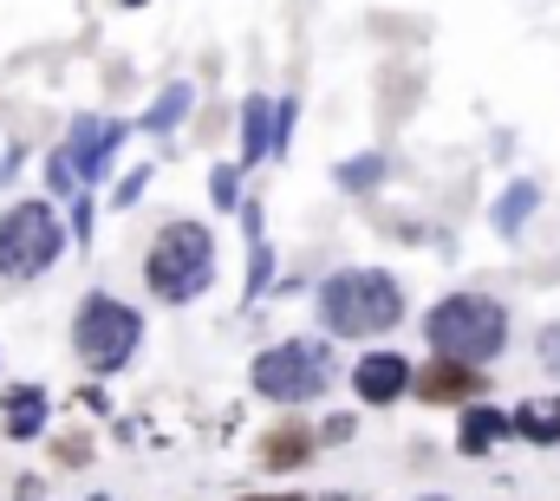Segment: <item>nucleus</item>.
Listing matches in <instances>:
<instances>
[{
    "mask_svg": "<svg viewBox=\"0 0 560 501\" xmlns=\"http://www.w3.org/2000/svg\"><path fill=\"white\" fill-rule=\"evenodd\" d=\"M255 391L275 397V404H306V397H319V391H326V352H319V346H300V339L261 352V359H255Z\"/></svg>",
    "mask_w": 560,
    "mask_h": 501,
    "instance_id": "obj_6",
    "label": "nucleus"
},
{
    "mask_svg": "<svg viewBox=\"0 0 560 501\" xmlns=\"http://www.w3.org/2000/svg\"><path fill=\"white\" fill-rule=\"evenodd\" d=\"M535 359H541V372H548V377H560V319H555V326H541Z\"/></svg>",
    "mask_w": 560,
    "mask_h": 501,
    "instance_id": "obj_18",
    "label": "nucleus"
},
{
    "mask_svg": "<svg viewBox=\"0 0 560 501\" xmlns=\"http://www.w3.org/2000/svg\"><path fill=\"white\" fill-rule=\"evenodd\" d=\"M138 339H143L138 306H125V300H112V293H85V300H79V313H72V346H79V359H85L92 372H125L131 352H138Z\"/></svg>",
    "mask_w": 560,
    "mask_h": 501,
    "instance_id": "obj_4",
    "label": "nucleus"
},
{
    "mask_svg": "<svg viewBox=\"0 0 560 501\" xmlns=\"http://www.w3.org/2000/svg\"><path fill=\"white\" fill-rule=\"evenodd\" d=\"M268 273H275V254H268V248H255V260H248V300H255V293L268 287Z\"/></svg>",
    "mask_w": 560,
    "mask_h": 501,
    "instance_id": "obj_19",
    "label": "nucleus"
},
{
    "mask_svg": "<svg viewBox=\"0 0 560 501\" xmlns=\"http://www.w3.org/2000/svg\"><path fill=\"white\" fill-rule=\"evenodd\" d=\"M143 183H150V170H138V176H125V189H118V209H131L143 196Z\"/></svg>",
    "mask_w": 560,
    "mask_h": 501,
    "instance_id": "obj_21",
    "label": "nucleus"
},
{
    "mask_svg": "<svg viewBox=\"0 0 560 501\" xmlns=\"http://www.w3.org/2000/svg\"><path fill=\"white\" fill-rule=\"evenodd\" d=\"M118 143H125V125H118V118H79V125H72V137H66V156H72V176H85V183H98Z\"/></svg>",
    "mask_w": 560,
    "mask_h": 501,
    "instance_id": "obj_8",
    "label": "nucleus"
},
{
    "mask_svg": "<svg viewBox=\"0 0 560 501\" xmlns=\"http://www.w3.org/2000/svg\"><path fill=\"white\" fill-rule=\"evenodd\" d=\"M7 436H13V443L46 436V391H39V384H13V391H7Z\"/></svg>",
    "mask_w": 560,
    "mask_h": 501,
    "instance_id": "obj_11",
    "label": "nucleus"
},
{
    "mask_svg": "<svg viewBox=\"0 0 560 501\" xmlns=\"http://www.w3.org/2000/svg\"><path fill=\"white\" fill-rule=\"evenodd\" d=\"M535 209H541V183H535V176H522V183L495 202V229H502V235H522Z\"/></svg>",
    "mask_w": 560,
    "mask_h": 501,
    "instance_id": "obj_15",
    "label": "nucleus"
},
{
    "mask_svg": "<svg viewBox=\"0 0 560 501\" xmlns=\"http://www.w3.org/2000/svg\"><path fill=\"white\" fill-rule=\"evenodd\" d=\"M183 112H189V85H163V98L150 105V118H143V125H150V130H176V125H183Z\"/></svg>",
    "mask_w": 560,
    "mask_h": 501,
    "instance_id": "obj_16",
    "label": "nucleus"
},
{
    "mask_svg": "<svg viewBox=\"0 0 560 501\" xmlns=\"http://www.w3.org/2000/svg\"><path fill=\"white\" fill-rule=\"evenodd\" d=\"M306 456H313L306 423H275V430L261 436V469H300Z\"/></svg>",
    "mask_w": 560,
    "mask_h": 501,
    "instance_id": "obj_12",
    "label": "nucleus"
},
{
    "mask_svg": "<svg viewBox=\"0 0 560 501\" xmlns=\"http://www.w3.org/2000/svg\"><path fill=\"white\" fill-rule=\"evenodd\" d=\"M352 430H359V423H352V417H332V423H326V443H346V436H352Z\"/></svg>",
    "mask_w": 560,
    "mask_h": 501,
    "instance_id": "obj_22",
    "label": "nucleus"
},
{
    "mask_svg": "<svg viewBox=\"0 0 560 501\" xmlns=\"http://www.w3.org/2000/svg\"><path fill=\"white\" fill-rule=\"evenodd\" d=\"M385 183V156H352V163H339V189H378Z\"/></svg>",
    "mask_w": 560,
    "mask_h": 501,
    "instance_id": "obj_17",
    "label": "nucleus"
},
{
    "mask_svg": "<svg viewBox=\"0 0 560 501\" xmlns=\"http://www.w3.org/2000/svg\"><path fill=\"white\" fill-rule=\"evenodd\" d=\"M215 209H235V196H242V183H235V170H215Z\"/></svg>",
    "mask_w": 560,
    "mask_h": 501,
    "instance_id": "obj_20",
    "label": "nucleus"
},
{
    "mask_svg": "<svg viewBox=\"0 0 560 501\" xmlns=\"http://www.w3.org/2000/svg\"><path fill=\"white\" fill-rule=\"evenodd\" d=\"M423 501H443V496H423Z\"/></svg>",
    "mask_w": 560,
    "mask_h": 501,
    "instance_id": "obj_23",
    "label": "nucleus"
},
{
    "mask_svg": "<svg viewBox=\"0 0 560 501\" xmlns=\"http://www.w3.org/2000/svg\"><path fill=\"white\" fill-rule=\"evenodd\" d=\"M405 319V287L385 267H346L319 287V326L339 339H372Z\"/></svg>",
    "mask_w": 560,
    "mask_h": 501,
    "instance_id": "obj_1",
    "label": "nucleus"
},
{
    "mask_svg": "<svg viewBox=\"0 0 560 501\" xmlns=\"http://www.w3.org/2000/svg\"><path fill=\"white\" fill-rule=\"evenodd\" d=\"M423 339H430V352H443V359L489 365V359H502V346H509V313H502V300H489V293H450V300H436V306L423 313Z\"/></svg>",
    "mask_w": 560,
    "mask_h": 501,
    "instance_id": "obj_2",
    "label": "nucleus"
},
{
    "mask_svg": "<svg viewBox=\"0 0 560 501\" xmlns=\"http://www.w3.org/2000/svg\"><path fill=\"white\" fill-rule=\"evenodd\" d=\"M515 436H522V443H560V397H528V404H515Z\"/></svg>",
    "mask_w": 560,
    "mask_h": 501,
    "instance_id": "obj_13",
    "label": "nucleus"
},
{
    "mask_svg": "<svg viewBox=\"0 0 560 501\" xmlns=\"http://www.w3.org/2000/svg\"><path fill=\"white\" fill-rule=\"evenodd\" d=\"M482 365H469V359H430L423 372H411V391H418L423 404H469V397H482Z\"/></svg>",
    "mask_w": 560,
    "mask_h": 501,
    "instance_id": "obj_7",
    "label": "nucleus"
},
{
    "mask_svg": "<svg viewBox=\"0 0 560 501\" xmlns=\"http://www.w3.org/2000/svg\"><path fill=\"white\" fill-rule=\"evenodd\" d=\"M502 436H515V417H502V410H489V404H469V410H463V430H456V450H463V456H482V450H495Z\"/></svg>",
    "mask_w": 560,
    "mask_h": 501,
    "instance_id": "obj_10",
    "label": "nucleus"
},
{
    "mask_svg": "<svg viewBox=\"0 0 560 501\" xmlns=\"http://www.w3.org/2000/svg\"><path fill=\"white\" fill-rule=\"evenodd\" d=\"M66 248V229H59V215H52V202L39 196V202H13L7 215H0V273L7 280H33V273H46L52 260Z\"/></svg>",
    "mask_w": 560,
    "mask_h": 501,
    "instance_id": "obj_5",
    "label": "nucleus"
},
{
    "mask_svg": "<svg viewBox=\"0 0 560 501\" xmlns=\"http://www.w3.org/2000/svg\"><path fill=\"white\" fill-rule=\"evenodd\" d=\"M352 391H359L365 404H398V397L411 391V359H398V352H365L359 372H352Z\"/></svg>",
    "mask_w": 560,
    "mask_h": 501,
    "instance_id": "obj_9",
    "label": "nucleus"
},
{
    "mask_svg": "<svg viewBox=\"0 0 560 501\" xmlns=\"http://www.w3.org/2000/svg\"><path fill=\"white\" fill-rule=\"evenodd\" d=\"M268 150H275V105H268V98H248V105H242V156L261 163Z\"/></svg>",
    "mask_w": 560,
    "mask_h": 501,
    "instance_id": "obj_14",
    "label": "nucleus"
},
{
    "mask_svg": "<svg viewBox=\"0 0 560 501\" xmlns=\"http://www.w3.org/2000/svg\"><path fill=\"white\" fill-rule=\"evenodd\" d=\"M209 273H215V235L202 229V222H170L150 254H143V287L163 300V306H183V300H196L202 287H209Z\"/></svg>",
    "mask_w": 560,
    "mask_h": 501,
    "instance_id": "obj_3",
    "label": "nucleus"
}]
</instances>
